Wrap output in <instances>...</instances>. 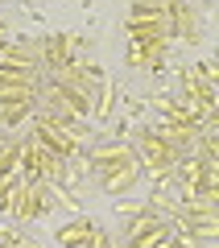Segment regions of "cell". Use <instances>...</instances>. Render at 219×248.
<instances>
[{
    "label": "cell",
    "instance_id": "cell-5",
    "mask_svg": "<svg viewBox=\"0 0 219 248\" xmlns=\"http://www.w3.org/2000/svg\"><path fill=\"white\" fill-rule=\"evenodd\" d=\"M91 166L99 174H108V170H120V166H137V153L128 145H99V149H91Z\"/></svg>",
    "mask_w": 219,
    "mask_h": 248
},
{
    "label": "cell",
    "instance_id": "cell-10",
    "mask_svg": "<svg viewBox=\"0 0 219 248\" xmlns=\"http://www.w3.org/2000/svg\"><path fill=\"white\" fill-rule=\"evenodd\" d=\"M0 66L4 71H33V58L17 46H0Z\"/></svg>",
    "mask_w": 219,
    "mask_h": 248
},
{
    "label": "cell",
    "instance_id": "cell-9",
    "mask_svg": "<svg viewBox=\"0 0 219 248\" xmlns=\"http://www.w3.org/2000/svg\"><path fill=\"white\" fill-rule=\"evenodd\" d=\"M141 178L137 166H120V170H108L104 174V190H112V195H124V190H132Z\"/></svg>",
    "mask_w": 219,
    "mask_h": 248
},
{
    "label": "cell",
    "instance_id": "cell-6",
    "mask_svg": "<svg viewBox=\"0 0 219 248\" xmlns=\"http://www.w3.org/2000/svg\"><path fill=\"white\" fill-rule=\"evenodd\" d=\"M54 99H58L70 116H91V91L75 87V83H54Z\"/></svg>",
    "mask_w": 219,
    "mask_h": 248
},
{
    "label": "cell",
    "instance_id": "cell-12",
    "mask_svg": "<svg viewBox=\"0 0 219 248\" xmlns=\"http://www.w3.org/2000/svg\"><path fill=\"white\" fill-rule=\"evenodd\" d=\"M25 116H33V104H0V124H21Z\"/></svg>",
    "mask_w": 219,
    "mask_h": 248
},
{
    "label": "cell",
    "instance_id": "cell-8",
    "mask_svg": "<svg viewBox=\"0 0 219 248\" xmlns=\"http://www.w3.org/2000/svg\"><path fill=\"white\" fill-rule=\"evenodd\" d=\"M161 50H166V42H132L128 46V62L132 66H157Z\"/></svg>",
    "mask_w": 219,
    "mask_h": 248
},
{
    "label": "cell",
    "instance_id": "cell-7",
    "mask_svg": "<svg viewBox=\"0 0 219 248\" xmlns=\"http://www.w3.org/2000/svg\"><path fill=\"white\" fill-rule=\"evenodd\" d=\"M95 223L83 215V219H75V223H66V228H58V244L62 248H79V244H87V240H95Z\"/></svg>",
    "mask_w": 219,
    "mask_h": 248
},
{
    "label": "cell",
    "instance_id": "cell-4",
    "mask_svg": "<svg viewBox=\"0 0 219 248\" xmlns=\"http://www.w3.org/2000/svg\"><path fill=\"white\" fill-rule=\"evenodd\" d=\"M141 149H145L149 170H157V174H166V170L178 166V149H174V145H166L157 133H145V137H141Z\"/></svg>",
    "mask_w": 219,
    "mask_h": 248
},
{
    "label": "cell",
    "instance_id": "cell-1",
    "mask_svg": "<svg viewBox=\"0 0 219 248\" xmlns=\"http://www.w3.org/2000/svg\"><path fill=\"white\" fill-rule=\"evenodd\" d=\"M170 236H174V228L157 211H137L128 219V248H161Z\"/></svg>",
    "mask_w": 219,
    "mask_h": 248
},
{
    "label": "cell",
    "instance_id": "cell-11",
    "mask_svg": "<svg viewBox=\"0 0 219 248\" xmlns=\"http://www.w3.org/2000/svg\"><path fill=\"white\" fill-rule=\"evenodd\" d=\"M37 87H0V104H33Z\"/></svg>",
    "mask_w": 219,
    "mask_h": 248
},
{
    "label": "cell",
    "instance_id": "cell-3",
    "mask_svg": "<svg viewBox=\"0 0 219 248\" xmlns=\"http://www.w3.org/2000/svg\"><path fill=\"white\" fill-rule=\"evenodd\" d=\"M33 133H37V145H42L46 153H54V157H62V161L79 153V141H75L70 133H62L58 124H50L46 116H37V120H33Z\"/></svg>",
    "mask_w": 219,
    "mask_h": 248
},
{
    "label": "cell",
    "instance_id": "cell-2",
    "mask_svg": "<svg viewBox=\"0 0 219 248\" xmlns=\"http://www.w3.org/2000/svg\"><path fill=\"white\" fill-rule=\"evenodd\" d=\"M4 211L21 215V219H37L46 211V182H13L9 186V199H4Z\"/></svg>",
    "mask_w": 219,
    "mask_h": 248
}]
</instances>
